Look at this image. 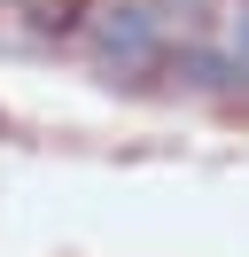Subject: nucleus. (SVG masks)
<instances>
[{
  "mask_svg": "<svg viewBox=\"0 0 249 257\" xmlns=\"http://www.w3.org/2000/svg\"><path fill=\"white\" fill-rule=\"evenodd\" d=\"M16 8H24V16H39V24H55V32H70L93 0H16Z\"/></svg>",
  "mask_w": 249,
  "mask_h": 257,
  "instance_id": "f03ea898",
  "label": "nucleus"
},
{
  "mask_svg": "<svg viewBox=\"0 0 249 257\" xmlns=\"http://www.w3.org/2000/svg\"><path fill=\"white\" fill-rule=\"evenodd\" d=\"M233 47H241V63H249V16H241V32H233Z\"/></svg>",
  "mask_w": 249,
  "mask_h": 257,
  "instance_id": "7ed1b4c3",
  "label": "nucleus"
},
{
  "mask_svg": "<svg viewBox=\"0 0 249 257\" xmlns=\"http://www.w3.org/2000/svg\"><path fill=\"white\" fill-rule=\"evenodd\" d=\"M101 55L109 63H148L156 55V16L148 8H117V16L101 24Z\"/></svg>",
  "mask_w": 249,
  "mask_h": 257,
  "instance_id": "f257e3e1",
  "label": "nucleus"
}]
</instances>
